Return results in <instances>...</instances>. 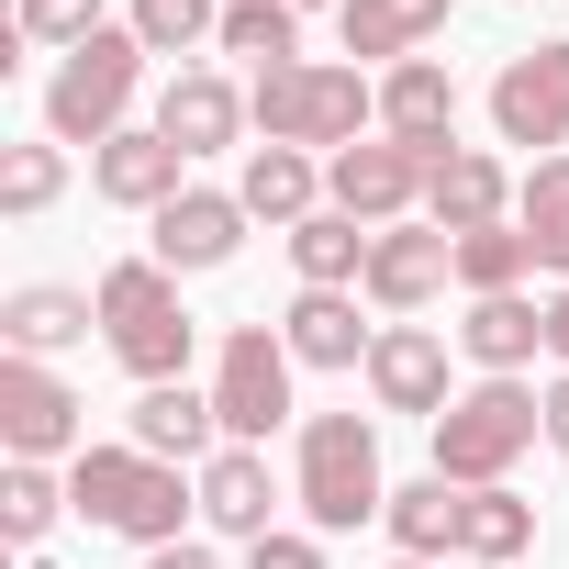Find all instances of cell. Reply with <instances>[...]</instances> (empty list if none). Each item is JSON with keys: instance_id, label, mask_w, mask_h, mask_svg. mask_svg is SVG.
I'll return each mask as SVG.
<instances>
[{"instance_id": "6da1fadb", "label": "cell", "mask_w": 569, "mask_h": 569, "mask_svg": "<svg viewBox=\"0 0 569 569\" xmlns=\"http://www.w3.org/2000/svg\"><path fill=\"white\" fill-rule=\"evenodd\" d=\"M68 502H79L101 536L179 547V513H201V480H179L168 458H146V447L123 436V447H79V458H68Z\"/></svg>"}, {"instance_id": "7a4b0ae2", "label": "cell", "mask_w": 569, "mask_h": 569, "mask_svg": "<svg viewBox=\"0 0 569 569\" xmlns=\"http://www.w3.org/2000/svg\"><path fill=\"white\" fill-rule=\"evenodd\" d=\"M246 123L268 134V146H358L369 123H380V79H358V68H336V57H291V68H268L257 90H246Z\"/></svg>"}, {"instance_id": "3957f363", "label": "cell", "mask_w": 569, "mask_h": 569, "mask_svg": "<svg viewBox=\"0 0 569 569\" xmlns=\"http://www.w3.org/2000/svg\"><path fill=\"white\" fill-rule=\"evenodd\" d=\"M101 336H112V358H123L146 391H157V380H190L201 325H190V302H179V268L112 257V268H101Z\"/></svg>"}, {"instance_id": "277c9868", "label": "cell", "mask_w": 569, "mask_h": 569, "mask_svg": "<svg viewBox=\"0 0 569 569\" xmlns=\"http://www.w3.org/2000/svg\"><path fill=\"white\" fill-rule=\"evenodd\" d=\"M134 90H146V46H134V23H101L90 46H68V57H57V79H46V134L101 157V146L123 134Z\"/></svg>"}, {"instance_id": "5b68a950", "label": "cell", "mask_w": 569, "mask_h": 569, "mask_svg": "<svg viewBox=\"0 0 569 569\" xmlns=\"http://www.w3.org/2000/svg\"><path fill=\"white\" fill-rule=\"evenodd\" d=\"M291 502L313 513V536H347V525L391 513V480H380V425H369V413H313V425H302Z\"/></svg>"}, {"instance_id": "8992f818", "label": "cell", "mask_w": 569, "mask_h": 569, "mask_svg": "<svg viewBox=\"0 0 569 569\" xmlns=\"http://www.w3.org/2000/svg\"><path fill=\"white\" fill-rule=\"evenodd\" d=\"M536 436H547V391H525V380H480V391H458V402L436 413V480L491 491Z\"/></svg>"}, {"instance_id": "52a82bcc", "label": "cell", "mask_w": 569, "mask_h": 569, "mask_svg": "<svg viewBox=\"0 0 569 569\" xmlns=\"http://www.w3.org/2000/svg\"><path fill=\"white\" fill-rule=\"evenodd\" d=\"M291 347H279V325H234L223 358H212V413H223V447H268L279 425H291Z\"/></svg>"}, {"instance_id": "ba28073f", "label": "cell", "mask_w": 569, "mask_h": 569, "mask_svg": "<svg viewBox=\"0 0 569 569\" xmlns=\"http://www.w3.org/2000/svg\"><path fill=\"white\" fill-rule=\"evenodd\" d=\"M425 179H436V157H425V146H402V134H369V146L325 157V201H336V212H358L369 234H391V223L425 201Z\"/></svg>"}, {"instance_id": "9c48e42d", "label": "cell", "mask_w": 569, "mask_h": 569, "mask_svg": "<svg viewBox=\"0 0 569 569\" xmlns=\"http://www.w3.org/2000/svg\"><path fill=\"white\" fill-rule=\"evenodd\" d=\"M79 413H90V402H79L46 358H0V447H12V458H79V447H90Z\"/></svg>"}, {"instance_id": "30bf717a", "label": "cell", "mask_w": 569, "mask_h": 569, "mask_svg": "<svg viewBox=\"0 0 569 569\" xmlns=\"http://www.w3.org/2000/svg\"><path fill=\"white\" fill-rule=\"evenodd\" d=\"M491 134L569 157V46H525V57L491 79Z\"/></svg>"}, {"instance_id": "8fae6325", "label": "cell", "mask_w": 569, "mask_h": 569, "mask_svg": "<svg viewBox=\"0 0 569 569\" xmlns=\"http://www.w3.org/2000/svg\"><path fill=\"white\" fill-rule=\"evenodd\" d=\"M447 279H458V234H436V223H391V234L369 246V279H358V291L402 325V313H425V302L447 291Z\"/></svg>"}, {"instance_id": "7c38bea8", "label": "cell", "mask_w": 569, "mask_h": 569, "mask_svg": "<svg viewBox=\"0 0 569 569\" xmlns=\"http://www.w3.org/2000/svg\"><path fill=\"white\" fill-rule=\"evenodd\" d=\"M90 190H101V201H123V212H168V201L190 190V157H179L157 123H123V134L90 157Z\"/></svg>"}, {"instance_id": "4fadbf2b", "label": "cell", "mask_w": 569, "mask_h": 569, "mask_svg": "<svg viewBox=\"0 0 569 569\" xmlns=\"http://www.w3.org/2000/svg\"><path fill=\"white\" fill-rule=\"evenodd\" d=\"M369 391H380V413H447L458 391H447V336L436 325H380V347H369Z\"/></svg>"}, {"instance_id": "5bb4252c", "label": "cell", "mask_w": 569, "mask_h": 569, "mask_svg": "<svg viewBox=\"0 0 569 569\" xmlns=\"http://www.w3.org/2000/svg\"><path fill=\"white\" fill-rule=\"evenodd\" d=\"M425 223L436 234H480V223H513V179L491 146H447L436 179H425Z\"/></svg>"}, {"instance_id": "9a60e30c", "label": "cell", "mask_w": 569, "mask_h": 569, "mask_svg": "<svg viewBox=\"0 0 569 569\" xmlns=\"http://www.w3.org/2000/svg\"><path fill=\"white\" fill-rule=\"evenodd\" d=\"M380 134H402V146L447 157V146H458V79H447L436 57H402V68H380Z\"/></svg>"}, {"instance_id": "2e32d148", "label": "cell", "mask_w": 569, "mask_h": 569, "mask_svg": "<svg viewBox=\"0 0 569 569\" xmlns=\"http://www.w3.org/2000/svg\"><path fill=\"white\" fill-rule=\"evenodd\" d=\"M157 134H168L179 157H223V146L246 134V90L212 79V68H179V79L157 90Z\"/></svg>"}, {"instance_id": "e0dca14e", "label": "cell", "mask_w": 569, "mask_h": 569, "mask_svg": "<svg viewBox=\"0 0 569 569\" xmlns=\"http://www.w3.org/2000/svg\"><path fill=\"white\" fill-rule=\"evenodd\" d=\"M134 447H146V458H168V469H201V458H223V413H212V391H190V380H157V391H134Z\"/></svg>"}, {"instance_id": "ac0fdd59", "label": "cell", "mask_w": 569, "mask_h": 569, "mask_svg": "<svg viewBox=\"0 0 569 569\" xmlns=\"http://www.w3.org/2000/svg\"><path fill=\"white\" fill-rule=\"evenodd\" d=\"M234 246H246V201H234V190H179V201L157 212V246H146V257H157V268H223Z\"/></svg>"}, {"instance_id": "d6986e66", "label": "cell", "mask_w": 569, "mask_h": 569, "mask_svg": "<svg viewBox=\"0 0 569 569\" xmlns=\"http://www.w3.org/2000/svg\"><path fill=\"white\" fill-rule=\"evenodd\" d=\"M268 513H279V480H268V458H257V447L201 458V525H212V536H246V547H257V536H279Z\"/></svg>"}, {"instance_id": "ffe728a7", "label": "cell", "mask_w": 569, "mask_h": 569, "mask_svg": "<svg viewBox=\"0 0 569 569\" xmlns=\"http://www.w3.org/2000/svg\"><path fill=\"white\" fill-rule=\"evenodd\" d=\"M279 347H291L302 369H369V325H358V291H302L291 313H279Z\"/></svg>"}, {"instance_id": "44dd1931", "label": "cell", "mask_w": 569, "mask_h": 569, "mask_svg": "<svg viewBox=\"0 0 569 569\" xmlns=\"http://www.w3.org/2000/svg\"><path fill=\"white\" fill-rule=\"evenodd\" d=\"M101 325V291H57V279H34V291L0 302V336H12V358H57Z\"/></svg>"}, {"instance_id": "7402d4cb", "label": "cell", "mask_w": 569, "mask_h": 569, "mask_svg": "<svg viewBox=\"0 0 569 569\" xmlns=\"http://www.w3.org/2000/svg\"><path fill=\"white\" fill-rule=\"evenodd\" d=\"M313 190H325V168L302 146H246V179H234L246 223H313Z\"/></svg>"}, {"instance_id": "603a6c76", "label": "cell", "mask_w": 569, "mask_h": 569, "mask_svg": "<svg viewBox=\"0 0 569 569\" xmlns=\"http://www.w3.org/2000/svg\"><path fill=\"white\" fill-rule=\"evenodd\" d=\"M458 347L480 358V380H513V369H525V358L547 347V302H525V291H502V302H469Z\"/></svg>"}, {"instance_id": "cb8c5ba5", "label": "cell", "mask_w": 569, "mask_h": 569, "mask_svg": "<svg viewBox=\"0 0 569 569\" xmlns=\"http://www.w3.org/2000/svg\"><path fill=\"white\" fill-rule=\"evenodd\" d=\"M369 223L358 212H313V223H291V268H302V291H358L369 279Z\"/></svg>"}, {"instance_id": "d4e9b609", "label": "cell", "mask_w": 569, "mask_h": 569, "mask_svg": "<svg viewBox=\"0 0 569 569\" xmlns=\"http://www.w3.org/2000/svg\"><path fill=\"white\" fill-rule=\"evenodd\" d=\"M536 547V502H513L502 480L491 491H458V558L469 569H502V558H525Z\"/></svg>"}, {"instance_id": "484cf974", "label": "cell", "mask_w": 569, "mask_h": 569, "mask_svg": "<svg viewBox=\"0 0 569 569\" xmlns=\"http://www.w3.org/2000/svg\"><path fill=\"white\" fill-rule=\"evenodd\" d=\"M436 23H447V0H347V57L402 68V57H425Z\"/></svg>"}, {"instance_id": "4316f807", "label": "cell", "mask_w": 569, "mask_h": 569, "mask_svg": "<svg viewBox=\"0 0 569 569\" xmlns=\"http://www.w3.org/2000/svg\"><path fill=\"white\" fill-rule=\"evenodd\" d=\"M513 223H525L536 268H547V279H569V157H536V168H525V190H513Z\"/></svg>"}, {"instance_id": "83f0119b", "label": "cell", "mask_w": 569, "mask_h": 569, "mask_svg": "<svg viewBox=\"0 0 569 569\" xmlns=\"http://www.w3.org/2000/svg\"><path fill=\"white\" fill-rule=\"evenodd\" d=\"M212 46L223 57H257V79H268V68L302 57V12H291V0H223V34Z\"/></svg>"}, {"instance_id": "f1b7e54d", "label": "cell", "mask_w": 569, "mask_h": 569, "mask_svg": "<svg viewBox=\"0 0 569 569\" xmlns=\"http://www.w3.org/2000/svg\"><path fill=\"white\" fill-rule=\"evenodd\" d=\"M391 547L402 558H458V480H413V491H391Z\"/></svg>"}, {"instance_id": "f546056e", "label": "cell", "mask_w": 569, "mask_h": 569, "mask_svg": "<svg viewBox=\"0 0 569 569\" xmlns=\"http://www.w3.org/2000/svg\"><path fill=\"white\" fill-rule=\"evenodd\" d=\"M525 268H536L525 223H480V234H458V291H469V302H502V291H525Z\"/></svg>"}, {"instance_id": "4dcf8cb0", "label": "cell", "mask_w": 569, "mask_h": 569, "mask_svg": "<svg viewBox=\"0 0 569 569\" xmlns=\"http://www.w3.org/2000/svg\"><path fill=\"white\" fill-rule=\"evenodd\" d=\"M68 513V480L46 469V458H12V469H0V536H12L23 558L46 547V525Z\"/></svg>"}, {"instance_id": "1f68e13d", "label": "cell", "mask_w": 569, "mask_h": 569, "mask_svg": "<svg viewBox=\"0 0 569 569\" xmlns=\"http://www.w3.org/2000/svg\"><path fill=\"white\" fill-rule=\"evenodd\" d=\"M223 34V0H134V46L146 57H201Z\"/></svg>"}, {"instance_id": "d6a6232c", "label": "cell", "mask_w": 569, "mask_h": 569, "mask_svg": "<svg viewBox=\"0 0 569 569\" xmlns=\"http://www.w3.org/2000/svg\"><path fill=\"white\" fill-rule=\"evenodd\" d=\"M68 190V157L57 146H12V157H0V212H46Z\"/></svg>"}, {"instance_id": "836d02e7", "label": "cell", "mask_w": 569, "mask_h": 569, "mask_svg": "<svg viewBox=\"0 0 569 569\" xmlns=\"http://www.w3.org/2000/svg\"><path fill=\"white\" fill-rule=\"evenodd\" d=\"M12 34L68 57V46H90V34H101V0H23V12H12Z\"/></svg>"}, {"instance_id": "e575fe53", "label": "cell", "mask_w": 569, "mask_h": 569, "mask_svg": "<svg viewBox=\"0 0 569 569\" xmlns=\"http://www.w3.org/2000/svg\"><path fill=\"white\" fill-rule=\"evenodd\" d=\"M246 569H325V536H291V525H279V536L246 547Z\"/></svg>"}, {"instance_id": "d590c367", "label": "cell", "mask_w": 569, "mask_h": 569, "mask_svg": "<svg viewBox=\"0 0 569 569\" xmlns=\"http://www.w3.org/2000/svg\"><path fill=\"white\" fill-rule=\"evenodd\" d=\"M146 569H223V558H212V547H190V536H179V547H146Z\"/></svg>"}, {"instance_id": "8d00e7d4", "label": "cell", "mask_w": 569, "mask_h": 569, "mask_svg": "<svg viewBox=\"0 0 569 569\" xmlns=\"http://www.w3.org/2000/svg\"><path fill=\"white\" fill-rule=\"evenodd\" d=\"M547 358H569V279L547 291Z\"/></svg>"}, {"instance_id": "74e56055", "label": "cell", "mask_w": 569, "mask_h": 569, "mask_svg": "<svg viewBox=\"0 0 569 569\" xmlns=\"http://www.w3.org/2000/svg\"><path fill=\"white\" fill-rule=\"evenodd\" d=\"M547 447H569V369H558V391H547Z\"/></svg>"}, {"instance_id": "f35d334b", "label": "cell", "mask_w": 569, "mask_h": 569, "mask_svg": "<svg viewBox=\"0 0 569 569\" xmlns=\"http://www.w3.org/2000/svg\"><path fill=\"white\" fill-rule=\"evenodd\" d=\"M291 12H325V0H291ZM336 12H347V0H336Z\"/></svg>"}, {"instance_id": "ab89813d", "label": "cell", "mask_w": 569, "mask_h": 569, "mask_svg": "<svg viewBox=\"0 0 569 569\" xmlns=\"http://www.w3.org/2000/svg\"><path fill=\"white\" fill-rule=\"evenodd\" d=\"M391 569H436V558H391Z\"/></svg>"}, {"instance_id": "60d3db41", "label": "cell", "mask_w": 569, "mask_h": 569, "mask_svg": "<svg viewBox=\"0 0 569 569\" xmlns=\"http://www.w3.org/2000/svg\"><path fill=\"white\" fill-rule=\"evenodd\" d=\"M458 569H469V558H458Z\"/></svg>"}]
</instances>
